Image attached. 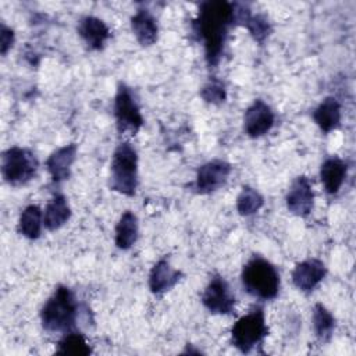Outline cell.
<instances>
[{
    "label": "cell",
    "instance_id": "6da1fadb",
    "mask_svg": "<svg viewBox=\"0 0 356 356\" xmlns=\"http://www.w3.org/2000/svg\"><path fill=\"white\" fill-rule=\"evenodd\" d=\"M192 26L203 43L206 63L210 67L217 65L221 60L228 32L235 26L232 3L225 0L203 1Z\"/></svg>",
    "mask_w": 356,
    "mask_h": 356
},
{
    "label": "cell",
    "instance_id": "7a4b0ae2",
    "mask_svg": "<svg viewBox=\"0 0 356 356\" xmlns=\"http://www.w3.org/2000/svg\"><path fill=\"white\" fill-rule=\"evenodd\" d=\"M78 316V305L72 291L58 285L40 310L42 327L49 332L67 334L74 331Z\"/></svg>",
    "mask_w": 356,
    "mask_h": 356
},
{
    "label": "cell",
    "instance_id": "3957f363",
    "mask_svg": "<svg viewBox=\"0 0 356 356\" xmlns=\"http://www.w3.org/2000/svg\"><path fill=\"white\" fill-rule=\"evenodd\" d=\"M245 291L260 300H271L280 291V273L275 266L260 256L246 261L241 274Z\"/></svg>",
    "mask_w": 356,
    "mask_h": 356
},
{
    "label": "cell",
    "instance_id": "277c9868",
    "mask_svg": "<svg viewBox=\"0 0 356 356\" xmlns=\"http://www.w3.org/2000/svg\"><path fill=\"white\" fill-rule=\"evenodd\" d=\"M108 188L125 196H134L136 192L138 153L128 142L120 143L111 156Z\"/></svg>",
    "mask_w": 356,
    "mask_h": 356
},
{
    "label": "cell",
    "instance_id": "5b68a950",
    "mask_svg": "<svg viewBox=\"0 0 356 356\" xmlns=\"http://www.w3.org/2000/svg\"><path fill=\"white\" fill-rule=\"evenodd\" d=\"M267 334L268 328L264 312L261 307H256L234 323L231 328V343L239 352L249 353L263 342Z\"/></svg>",
    "mask_w": 356,
    "mask_h": 356
},
{
    "label": "cell",
    "instance_id": "8992f818",
    "mask_svg": "<svg viewBox=\"0 0 356 356\" xmlns=\"http://www.w3.org/2000/svg\"><path fill=\"white\" fill-rule=\"evenodd\" d=\"M39 163L36 156L26 147H8L1 156V175L13 186L29 182L38 171Z\"/></svg>",
    "mask_w": 356,
    "mask_h": 356
},
{
    "label": "cell",
    "instance_id": "52a82bcc",
    "mask_svg": "<svg viewBox=\"0 0 356 356\" xmlns=\"http://www.w3.org/2000/svg\"><path fill=\"white\" fill-rule=\"evenodd\" d=\"M114 117L117 129L121 135L134 136L143 125L140 108L129 86L120 83L114 97Z\"/></svg>",
    "mask_w": 356,
    "mask_h": 356
},
{
    "label": "cell",
    "instance_id": "ba28073f",
    "mask_svg": "<svg viewBox=\"0 0 356 356\" xmlns=\"http://www.w3.org/2000/svg\"><path fill=\"white\" fill-rule=\"evenodd\" d=\"M235 295L220 274H214L202 293L203 306L213 314H231L235 309Z\"/></svg>",
    "mask_w": 356,
    "mask_h": 356
},
{
    "label": "cell",
    "instance_id": "9c48e42d",
    "mask_svg": "<svg viewBox=\"0 0 356 356\" xmlns=\"http://www.w3.org/2000/svg\"><path fill=\"white\" fill-rule=\"evenodd\" d=\"M231 164L216 159L202 164L197 168L196 179H195V189L200 195H207L216 192L221 186L225 185L229 174H231Z\"/></svg>",
    "mask_w": 356,
    "mask_h": 356
},
{
    "label": "cell",
    "instance_id": "30bf717a",
    "mask_svg": "<svg viewBox=\"0 0 356 356\" xmlns=\"http://www.w3.org/2000/svg\"><path fill=\"white\" fill-rule=\"evenodd\" d=\"M275 115L273 108L261 99L254 100L245 111L243 129L250 138L266 135L274 125Z\"/></svg>",
    "mask_w": 356,
    "mask_h": 356
},
{
    "label": "cell",
    "instance_id": "8fae6325",
    "mask_svg": "<svg viewBox=\"0 0 356 356\" xmlns=\"http://www.w3.org/2000/svg\"><path fill=\"white\" fill-rule=\"evenodd\" d=\"M288 210L299 217L310 214L314 203V192L310 179L306 175L296 177L285 196Z\"/></svg>",
    "mask_w": 356,
    "mask_h": 356
},
{
    "label": "cell",
    "instance_id": "7c38bea8",
    "mask_svg": "<svg viewBox=\"0 0 356 356\" xmlns=\"http://www.w3.org/2000/svg\"><path fill=\"white\" fill-rule=\"evenodd\" d=\"M325 264L318 259H307L295 266L291 278L293 285L302 292H312L325 277Z\"/></svg>",
    "mask_w": 356,
    "mask_h": 356
},
{
    "label": "cell",
    "instance_id": "4fadbf2b",
    "mask_svg": "<svg viewBox=\"0 0 356 356\" xmlns=\"http://www.w3.org/2000/svg\"><path fill=\"white\" fill-rule=\"evenodd\" d=\"M78 147L75 143L65 145L54 150L46 160V168L54 182H61L70 178L72 164L76 159Z\"/></svg>",
    "mask_w": 356,
    "mask_h": 356
},
{
    "label": "cell",
    "instance_id": "5bb4252c",
    "mask_svg": "<svg viewBox=\"0 0 356 356\" xmlns=\"http://www.w3.org/2000/svg\"><path fill=\"white\" fill-rule=\"evenodd\" d=\"M78 33L90 50H102L111 35L104 21L93 15H86L79 19Z\"/></svg>",
    "mask_w": 356,
    "mask_h": 356
},
{
    "label": "cell",
    "instance_id": "9a60e30c",
    "mask_svg": "<svg viewBox=\"0 0 356 356\" xmlns=\"http://www.w3.org/2000/svg\"><path fill=\"white\" fill-rule=\"evenodd\" d=\"M181 277H182L181 271L171 267L167 259H160L150 270L149 288L153 293L161 295L172 289L181 280Z\"/></svg>",
    "mask_w": 356,
    "mask_h": 356
},
{
    "label": "cell",
    "instance_id": "2e32d148",
    "mask_svg": "<svg viewBox=\"0 0 356 356\" xmlns=\"http://www.w3.org/2000/svg\"><path fill=\"white\" fill-rule=\"evenodd\" d=\"M131 29L140 46L149 47L156 43L159 36L157 21L146 8H139L131 17Z\"/></svg>",
    "mask_w": 356,
    "mask_h": 356
},
{
    "label": "cell",
    "instance_id": "e0dca14e",
    "mask_svg": "<svg viewBox=\"0 0 356 356\" xmlns=\"http://www.w3.org/2000/svg\"><path fill=\"white\" fill-rule=\"evenodd\" d=\"M348 174V164L337 157L331 156L325 159L320 167V179L327 193L335 195L345 182Z\"/></svg>",
    "mask_w": 356,
    "mask_h": 356
},
{
    "label": "cell",
    "instance_id": "ac0fdd59",
    "mask_svg": "<svg viewBox=\"0 0 356 356\" xmlns=\"http://www.w3.org/2000/svg\"><path fill=\"white\" fill-rule=\"evenodd\" d=\"M312 115L317 127L324 134H328L341 124V104L335 97L328 96L313 110Z\"/></svg>",
    "mask_w": 356,
    "mask_h": 356
},
{
    "label": "cell",
    "instance_id": "d6986e66",
    "mask_svg": "<svg viewBox=\"0 0 356 356\" xmlns=\"http://www.w3.org/2000/svg\"><path fill=\"white\" fill-rule=\"evenodd\" d=\"M71 217V207L64 195H54L46 204L43 213V227L47 231L61 228Z\"/></svg>",
    "mask_w": 356,
    "mask_h": 356
},
{
    "label": "cell",
    "instance_id": "ffe728a7",
    "mask_svg": "<svg viewBox=\"0 0 356 356\" xmlns=\"http://www.w3.org/2000/svg\"><path fill=\"white\" fill-rule=\"evenodd\" d=\"M138 232L136 216L131 210L124 211L115 225V246L121 250L131 249L138 239Z\"/></svg>",
    "mask_w": 356,
    "mask_h": 356
},
{
    "label": "cell",
    "instance_id": "44dd1931",
    "mask_svg": "<svg viewBox=\"0 0 356 356\" xmlns=\"http://www.w3.org/2000/svg\"><path fill=\"white\" fill-rule=\"evenodd\" d=\"M43 213L38 204L26 206L18 220V232L28 239H38L42 232Z\"/></svg>",
    "mask_w": 356,
    "mask_h": 356
},
{
    "label": "cell",
    "instance_id": "7402d4cb",
    "mask_svg": "<svg viewBox=\"0 0 356 356\" xmlns=\"http://www.w3.org/2000/svg\"><path fill=\"white\" fill-rule=\"evenodd\" d=\"M312 324L314 335L320 342H328L335 330V318L332 313L323 305L316 303L312 314Z\"/></svg>",
    "mask_w": 356,
    "mask_h": 356
},
{
    "label": "cell",
    "instance_id": "603a6c76",
    "mask_svg": "<svg viewBox=\"0 0 356 356\" xmlns=\"http://www.w3.org/2000/svg\"><path fill=\"white\" fill-rule=\"evenodd\" d=\"M57 355H90L92 348L88 343L83 334L76 331H70L63 335V338L57 343L56 349Z\"/></svg>",
    "mask_w": 356,
    "mask_h": 356
},
{
    "label": "cell",
    "instance_id": "cb8c5ba5",
    "mask_svg": "<svg viewBox=\"0 0 356 356\" xmlns=\"http://www.w3.org/2000/svg\"><path fill=\"white\" fill-rule=\"evenodd\" d=\"M264 204V197L254 188L245 185L242 186L236 197V210L241 216H252L257 213Z\"/></svg>",
    "mask_w": 356,
    "mask_h": 356
},
{
    "label": "cell",
    "instance_id": "d4e9b609",
    "mask_svg": "<svg viewBox=\"0 0 356 356\" xmlns=\"http://www.w3.org/2000/svg\"><path fill=\"white\" fill-rule=\"evenodd\" d=\"M200 96L207 103L221 104V103H224V100L227 97L225 86L221 81L213 78L200 89Z\"/></svg>",
    "mask_w": 356,
    "mask_h": 356
},
{
    "label": "cell",
    "instance_id": "484cf974",
    "mask_svg": "<svg viewBox=\"0 0 356 356\" xmlns=\"http://www.w3.org/2000/svg\"><path fill=\"white\" fill-rule=\"evenodd\" d=\"M14 31L8 28L6 24H1V31H0V51L3 56L7 54V51L13 47L14 44Z\"/></svg>",
    "mask_w": 356,
    "mask_h": 356
}]
</instances>
